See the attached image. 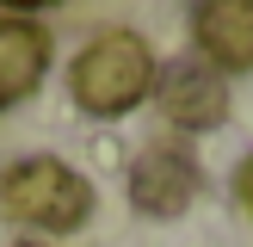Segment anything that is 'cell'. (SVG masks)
Wrapping results in <instances>:
<instances>
[{
  "label": "cell",
  "mask_w": 253,
  "mask_h": 247,
  "mask_svg": "<svg viewBox=\"0 0 253 247\" xmlns=\"http://www.w3.org/2000/svg\"><path fill=\"white\" fill-rule=\"evenodd\" d=\"M192 43L210 68H253V0H198Z\"/></svg>",
  "instance_id": "cell-5"
},
{
  "label": "cell",
  "mask_w": 253,
  "mask_h": 247,
  "mask_svg": "<svg viewBox=\"0 0 253 247\" xmlns=\"http://www.w3.org/2000/svg\"><path fill=\"white\" fill-rule=\"evenodd\" d=\"M19 247H43V241H19Z\"/></svg>",
  "instance_id": "cell-9"
},
{
  "label": "cell",
  "mask_w": 253,
  "mask_h": 247,
  "mask_svg": "<svg viewBox=\"0 0 253 247\" xmlns=\"http://www.w3.org/2000/svg\"><path fill=\"white\" fill-rule=\"evenodd\" d=\"M198 192H204V167L185 142H148L130 161V204L142 216H185Z\"/></svg>",
  "instance_id": "cell-4"
},
{
  "label": "cell",
  "mask_w": 253,
  "mask_h": 247,
  "mask_svg": "<svg viewBox=\"0 0 253 247\" xmlns=\"http://www.w3.org/2000/svg\"><path fill=\"white\" fill-rule=\"evenodd\" d=\"M43 74H49V31L19 19V12H6L0 19V111L31 99Z\"/></svg>",
  "instance_id": "cell-6"
},
{
  "label": "cell",
  "mask_w": 253,
  "mask_h": 247,
  "mask_svg": "<svg viewBox=\"0 0 253 247\" xmlns=\"http://www.w3.org/2000/svg\"><path fill=\"white\" fill-rule=\"evenodd\" d=\"M235 198H241V204H247V216H253V155L235 167Z\"/></svg>",
  "instance_id": "cell-7"
},
{
  "label": "cell",
  "mask_w": 253,
  "mask_h": 247,
  "mask_svg": "<svg viewBox=\"0 0 253 247\" xmlns=\"http://www.w3.org/2000/svg\"><path fill=\"white\" fill-rule=\"evenodd\" d=\"M161 105V118L173 124V130L198 136V130H216L222 118H229V81H222V68H210L204 56H173L167 68H155V93H148Z\"/></svg>",
  "instance_id": "cell-3"
},
{
  "label": "cell",
  "mask_w": 253,
  "mask_h": 247,
  "mask_svg": "<svg viewBox=\"0 0 253 247\" xmlns=\"http://www.w3.org/2000/svg\"><path fill=\"white\" fill-rule=\"evenodd\" d=\"M0 210L25 229H49V235H68L93 216V179L81 167L56 155H25L6 167L0 179Z\"/></svg>",
  "instance_id": "cell-2"
},
{
  "label": "cell",
  "mask_w": 253,
  "mask_h": 247,
  "mask_svg": "<svg viewBox=\"0 0 253 247\" xmlns=\"http://www.w3.org/2000/svg\"><path fill=\"white\" fill-rule=\"evenodd\" d=\"M0 6H12V12L25 19V12H43V6H56V0H0Z\"/></svg>",
  "instance_id": "cell-8"
},
{
  "label": "cell",
  "mask_w": 253,
  "mask_h": 247,
  "mask_svg": "<svg viewBox=\"0 0 253 247\" xmlns=\"http://www.w3.org/2000/svg\"><path fill=\"white\" fill-rule=\"evenodd\" d=\"M155 68H161L155 49L136 31H105L68 62V93L93 118H124L155 93Z\"/></svg>",
  "instance_id": "cell-1"
}]
</instances>
